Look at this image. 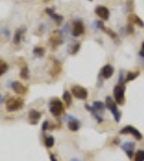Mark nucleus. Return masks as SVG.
<instances>
[{
	"label": "nucleus",
	"mask_w": 144,
	"mask_h": 161,
	"mask_svg": "<svg viewBox=\"0 0 144 161\" xmlns=\"http://www.w3.org/2000/svg\"><path fill=\"white\" fill-rule=\"evenodd\" d=\"M50 113L54 117H60L64 113V104L61 99H52L49 104Z\"/></svg>",
	"instance_id": "f257e3e1"
},
{
	"label": "nucleus",
	"mask_w": 144,
	"mask_h": 161,
	"mask_svg": "<svg viewBox=\"0 0 144 161\" xmlns=\"http://www.w3.org/2000/svg\"><path fill=\"white\" fill-rule=\"evenodd\" d=\"M125 91H126V87L124 83H119V84H117L114 88L113 94H114L115 102L118 105L125 104Z\"/></svg>",
	"instance_id": "f03ea898"
},
{
	"label": "nucleus",
	"mask_w": 144,
	"mask_h": 161,
	"mask_svg": "<svg viewBox=\"0 0 144 161\" xmlns=\"http://www.w3.org/2000/svg\"><path fill=\"white\" fill-rule=\"evenodd\" d=\"M105 106H106V108H109V109L112 111V114H113V116H114L116 122H119L121 114H120V111L118 110V108H117V103L115 102L114 99H112L111 96H107L105 99Z\"/></svg>",
	"instance_id": "7ed1b4c3"
},
{
	"label": "nucleus",
	"mask_w": 144,
	"mask_h": 161,
	"mask_svg": "<svg viewBox=\"0 0 144 161\" xmlns=\"http://www.w3.org/2000/svg\"><path fill=\"white\" fill-rule=\"evenodd\" d=\"M24 105V101L20 97H11L7 101L6 108L8 111H15V110H19L23 107Z\"/></svg>",
	"instance_id": "20e7f679"
},
{
	"label": "nucleus",
	"mask_w": 144,
	"mask_h": 161,
	"mask_svg": "<svg viewBox=\"0 0 144 161\" xmlns=\"http://www.w3.org/2000/svg\"><path fill=\"white\" fill-rule=\"evenodd\" d=\"M71 92L78 99H86L88 97V90L81 86H74Z\"/></svg>",
	"instance_id": "39448f33"
},
{
	"label": "nucleus",
	"mask_w": 144,
	"mask_h": 161,
	"mask_svg": "<svg viewBox=\"0 0 144 161\" xmlns=\"http://www.w3.org/2000/svg\"><path fill=\"white\" fill-rule=\"evenodd\" d=\"M84 34V25L81 20H75L73 23V28H72V35L74 37H79Z\"/></svg>",
	"instance_id": "423d86ee"
},
{
	"label": "nucleus",
	"mask_w": 144,
	"mask_h": 161,
	"mask_svg": "<svg viewBox=\"0 0 144 161\" xmlns=\"http://www.w3.org/2000/svg\"><path fill=\"white\" fill-rule=\"evenodd\" d=\"M94 12L102 21H107L109 19V10L105 5H98L94 9Z\"/></svg>",
	"instance_id": "0eeeda50"
},
{
	"label": "nucleus",
	"mask_w": 144,
	"mask_h": 161,
	"mask_svg": "<svg viewBox=\"0 0 144 161\" xmlns=\"http://www.w3.org/2000/svg\"><path fill=\"white\" fill-rule=\"evenodd\" d=\"M120 134H131V135H133V136L136 137V140H142V134L139 132V130H136L134 126H125L124 129H121L120 130Z\"/></svg>",
	"instance_id": "6e6552de"
},
{
	"label": "nucleus",
	"mask_w": 144,
	"mask_h": 161,
	"mask_svg": "<svg viewBox=\"0 0 144 161\" xmlns=\"http://www.w3.org/2000/svg\"><path fill=\"white\" fill-rule=\"evenodd\" d=\"M114 74V67L109 64L104 65L101 69V77L103 79H109Z\"/></svg>",
	"instance_id": "1a4fd4ad"
},
{
	"label": "nucleus",
	"mask_w": 144,
	"mask_h": 161,
	"mask_svg": "<svg viewBox=\"0 0 144 161\" xmlns=\"http://www.w3.org/2000/svg\"><path fill=\"white\" fill-rule=\"evenodd\" d=\"M11 88L13 89V91L17 94H19V95H24V94L27 92L26 87L23 86L20 81H13V82L11 83Z\"/></svg>",
	"instance_id": "9d476101"
},
{
	"label": "nucleus",
	"mask_w": 144,
	"mask_h": 161,
	"mask_svg": "<svg viewBox=\"0 0 144 161\" xmlns=\"http://www.w3.org/2000/svg\"><path fill=\"white\" fill-rule=\"evenodd\" d=\"M46 13L48 14V15H49L50 17H51V19L55 22V23H57V25H61V24H62L63 16L60 15V14L55 13V11H54V9H53V8H48L46 10Z\"/></svg>",
	"instance_id": "9b49d317"
},
{
	"label": "nucleus",
	"mask_w": 144,
	"mask_h": 161,
	"mask_svg": "<svg viewBox=\"0 0 144 161\" xmlns=\"http://www.w3.org/2000/svg\"><path fill=\"white\" fill-rule=\"evenodd\" d=\"M41 118V114L38 110L36 109H30L29 114H28V120H29L30 124H37Z\"/></svg>",
	"instance_id": "f8f14e48"
},
{
	"label": "nucleus",
	"mask_w": 144,
	"mask_h": 161,
	"mask_svg": "<svg viewBox=\"0 0 144 161\" xmlns=\"http://www.w3.org/2000/svg\"><path fill=\"white\" fill-rule=\"evenodd\" d=\"M49 42L53 48H55V47H57V46H61V44L63 43V37L61 36L60 32H55L54 34L50 37Z\"/></svg>",
	"instance_id": "ddd939ff"
},
{
	"label": "nucleus",
	"mask_w": 144,
	"mask_h": 161,
	"mask_svg": "<svg viewBox=\"0 0 144 161\" xmlns=\"http://www.w3.org/2000/svg\"><path fill=\"white\" fill-rule=\"evenodd\" d=\"M25 32H26V28H24V27L15 30V34H14V37H13V43L15 46H19L20 43H21V41H22V39H23V35H24Z\"/></svg>",
	"instance_id": "4468645a"
},
{
	"label": "nucleus",
	"mask_w": 144,
	"mask_h": 161,
	"mask_svg": "<svg viewBox=\"0 0 144 161\" xmlns=\"http://www.w3.org/2000/svg\"><path fill=\"white\" fill-rule=\"evenodd\" d=\"M133 148H134V144L130 142H127L122 145V149L127 153L129 158H132V156H133Z\"/></svg>",
	"instance_id": "2eb2a0df"
},
{
	"label": "nucleus",
	"mask_w": 144,
	"mask_h": 161,
	"mask_svg": "<svg viewBox=\"0 0 144 161\" xmlns=\"http://www.w3.org/2000/svg\"><path fill=\"white\" fill-rule=\"evenodd\" d=\"M63 99H64V102H65L66 106L67 107H71L72 106V103H73V99H72V94L71 92L65 91L63 93Z\"/></svg>",
	"instance_id": "dca6fc26"
},
{
	"label": "nucleus",
	"mask_w": 144,
	"mask_h": 161,
	"mask_svg": "<svg viewBox=\"0 0 144 161\" xmlns=\"http://www.w3.org/2000/svg\"><path fill=\"white\" fill-rule=\"evenodd\" d=\"M68 129L71 130V131H73V132L78 131V130H79L78 120H76V119H73V120L69 121V122H68Z\"/></svg>",
	"instance_id": "f3484780"
},
{
	"label": "nucleus",
	"mask_w": 144,
	"mask_h": 161,
	"mask_svg": "<svg viewBox=\"0 0 144 161\" xmlns=\"http://www.w3.org/2000/svg\"><path fill=\"white\" fill-rule=\"evenodd\" d=\"M8 69H9L8 63H7L6 61H3V59H0V77L2 75H5V74L8 71Z\"/></svg>",
	"instance_id": "a211bd4d"
},
{
	"label": "nucleus",
	"mask_w": 144,
	"mask_h": 161,
	"mask_svg": "<svg viewBox=\"0 0 144 161\" xmlns=\"http://www.w3.org/2000/svg\"><path fill=\"white\" fill-rule=\"evenodd\" d=\"M20 76L22 79H29V70H28L26 64L23 65L22 68H21V73H20Z\"/></svg>",
	"instance_id": "6ab92c4d"
},
{
	"label": "nucleus",
	"mask_w": 144,
	"mask_h": 161,
	"mask_svg": "<svg viewBox=\"0 0 144 161\" xmlns=\"http://www.w3.org/2000/svg\"><path fill=\"white\" fill-rule=\"evenodd\" d=\"M33 54L37 57H42L44 55V48H42V47H35L33 50Z\"/></svg>",
	"instance_id": "aec40b11"
},
{
	"label": "nucleus",
	"mask_w": 144,
	"mask_h": 161,
	"mask_svg": "<svg viewBox=\"0 0 144 161\" xmlns=\"http://www.w3.org/2000/svg\"><path fill=\"white\" fill-rule=\"evenodd\" d=\"M84 107L87 108V109L89 110L90 113L92 114V116H93V117H94L95 119H97V120H98V122H99V123H101V122L103 121V120H102V118H101V117H100V116H99L98 114H97V110H95L94 108L90 107V106H88V105H84Z\"/></svg>",
	"instance_id": "412c9836"
},
{
	"label": "nucleus",
	"mask_w": 144,
	"mask_h": 161,
	"mask_svg": "<svg viewBox=\"0 0 144 161\" xmlns=\"http://www.w3.org/2000/svg\"><path fill=\"white\" fill-rule=\"evenodd\" d=\"M93 108L95 110H98V111H104V109H105V103L97 101V102L93 103Z\"/></svg>",
	"instance_id": "4be33fe9"
},
{
	"label": "nucleus",
	"mask_w": 144,
	"mask_h": 161,
	"mask_svg": "<svg viewBox=\"0 0 144 161\" xmlns=\"http://www.w3.org/2000/svg\"><path fill=\"white\" fill-rule=\"evenodd\" d=\"M130 20L132 21V23H134V24H136L138 26L140 27H144V22L142 21L140 17H139L138 15H131L130 16Z\"/></svg>",
	"instance_id": "5701e85b"
},
{
	"label": "nucleus",
	"mask_w": 144,
	"mask_h": 161,
	"mask_svg": "<svg viewBox=\"0 0 144 161\" xmlns=\"http://www.w3.org/2000/svg\"><path fill=\"white\" fill-rule=\"evenodd\" d=\"M139 71H129V73L127 74V76H126V81H132L134 80V79L136 78L139 76Z\"/></svg>",
	"instance_id": "b1692460"
},
{
	"label": "nucleus",
	"mask_w": 144,
	"mask_h": 161,
	"mask_svg": "<svg viewBox=\"0 0 144 161\" xmlns=\"http://www.w3.org/2000/svg\"><path fill=\"white\" fill-rule=\"evenodd\" d=\"M79 49H80V42H74L71 50H69V53H71L72 55H75V54L79 51Z\"/></svg>",
	"instance_id": "393cba45"
},
{
	"label": "nucleus",
	"mask_w": 144,
	"mask_h": 161,
	"mask_svg": "<svg viewBox=\"0 0 144 161\" xmlns=\"http://www.w3.org/2000/svg\"><path fill=\"white\" fill-rule=\"evenodd\" d=\"M44 145L47 148H51L52 146L54 145V138L52 136H47L44 138Z\"/></svg>",
	"instance_id": "a878e982"
},
{
	"label": "nucleus",
	"mask_w": 144,
	"mask_h": 161,
	"mask_svg": "<svg viewBox=\"0 0 144 161\" xmlns=\"http://www.w3.org/2000/svg\"><path fill=\"white\" fill-rule=\"evenodd\" d=\"M134 161H144V150H138L134 156Z\"/></svg>",
	"instance_id": "bb28decb"
},
{
	"label": "nucleus",
	"mask_w": 144,
	"mask_h": 161,
	"mask_svg": "<svg viewBox=\"0 0 144 161\" xmlns=\"http://www.w3.org/2000/svg\"><path fill=\"white\" fill-rule=\"evenodd\" d=\"M140 56H142V57H144V42L142 43V47H141V50H140Z\"/></svg>",
	"instance_id": "cd10ccee"
},
{
	"label": "nucleus",
	"mask_w": 144,
	"mask_h": 161,
	"mask_svg": "<svg viewBox=\"0 0 144 161\" xmlns=\"http://www.w3.org/2000/svg\"><path fill=\"white\" fill-rule=\"evenodd\" d=\"M48 124H49V122H48V121H44V126H42V130H44V131H46V130H47V128H48Z\"/></svg>",
	"instance_id": "c85d7f7f"
},
{
	"label": "nucleus",
	"mask_w": 144,
	"mask_h": 161,
	"mask_svg": "<svg viewBox=\"0 0 144 161\" xmlns=\"http://www.w3.org/2000/svg\"><path fill=\"white\" fill-rule=\"evenodd\" d=\"M50 159H51V161H57V160H55V159H54V157L52 156V155H51V156H50Z\"/></svg>",
	"instance_id": "c756f323"
},
{
	"label": "nucleus",
	"mask_w": 144,
	"mask_h": 161,
	"mask_svg": "<svg viewBox=\"0 0 144 161\" xmlns=\"http://www.w3.org/2000/svg\"><path fill=\"white\" fill-rule=\"evenodd\" d=\"M2 102V96H1V94H0V103Z\"/></svg>",
	"instance_id": "7c9ffc66"
},
{
	"label": "nucleus",
	"mask_w": 144,
	"mask_h": 161,
	"mask_svg": "<svg viewBox=\"0 0 144 161\" xmlns=\"http://www.w3.org/2000/svg\"><path fill=\"white\" fill-rule=\"evenodd\" d=\"M89 1H92V0H89Z\"/></svg>",
	"instance_id": "2f4dec72"
}]
</instances>
